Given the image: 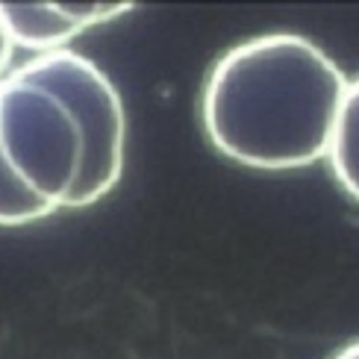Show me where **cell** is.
I'll use <instances>...</instances> for the list:
<instances>
[{
  "instance_id": "1",
  "label": "cell",
  "mask_w": 359,
  "mask_h": 359,
  "mask_svg": "<svg viewBox=\"0 0 359 359\" xmlns=\"http://www.w3.org/2000/svg\"><path fill=\"white\" fill-rule=\"evenodd\" d=\"M124 156V100L88 56L36 53L0 77V227L103 201Z\"/></svg>"
},
{
  "instance_id": "2",
  "label": "cell",
  "mask_w": 359,
  "mask_h": 359,
  "mask_svg": "<svg viewBox=\"0 0 359 359\" xmlns=\"http://www.w3.org/2000/svg\"><path fill=\"white\" fill-rule=\"evenodd\" d=\"M345 92V71L316 41L265 33L212 65L201 115L227 159L257 171H294L327 159Z\"/></svg>"
},
{
  "instance_id": "3",
  "label": "cell",
  "mask_w": 359,
  "mask_h": 359,
  "mask_svg": "<svg viewBox=\"0 0 359 359\" xmlns=\"http://www.w3.org/2000/svg\"><path fill=\"white\" fill-rule=\"evenodd\" d=\"M130 9L133 4H15V0H0V21L12 39V48H27L36 56L65 50L71 39Z\"/></svg>"
},
{
  "instance_id": "4",
  "label": "cell",
  "mask_w": 359,
  "mask_h": 359,
  "mask_svg": "<svg viewBox=\"0 0 359 359\" xmlns=\"http://www.w3.org/2000/svg\"><path fill=\"white\" fill-rule=\"evenodd\" d=\"M327 159H330L339 186L359 203V77L348 80V92L341 97L336 115Z\"/></svg>"
},
{
  "instance_id": "5",
  "label": "cell",
  "mask_w": 359,
  "mask_h": 359,
  "mask_svg": "<svg viewBox=\"0 0 359 359\" xmlns=\"http://www.w3.org/2000/svg\"><path fill=\"white\" fill-rule=\"evenodd\" d=\"M12 39H9V33H6V27H4V21H0V77L12 68Z\"/></svg>"
},
{
  "instance_id": "6",
  "label": "cell",
  "mask_w": 359,
  "mask_h": 359,
  "mask_svg": "<svg viewBox=\"0 0 359 359\" xmlns=\"http://www.w3.org/2000/svg\"><path fill=\"white\" fill-rule=\"evenodd\" d=\"M333 359H359V339H356V341H351L348 348H341Z\"/></svg>"
}]
</instances>
